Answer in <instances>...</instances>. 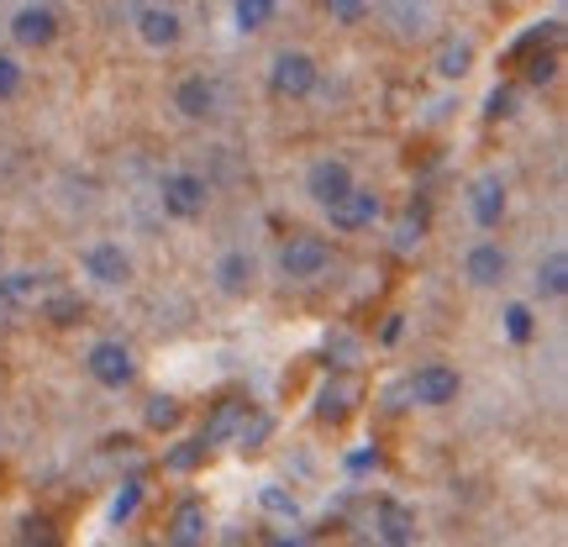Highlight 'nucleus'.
<instances>
[{
  "instance_id": "obj_11",
  "label": "nucleus",
  "mask_w": 568,
  "mask_h": 547,
  "mask_svg": "<svg viewBox=\"0 0 568 547\" xmlns=\"http://www.w3.org/2000/svg\"><path fill=\"white\" fill-rule=\"evenodd\" d=\"M464 274L474 290H495V284H506V274H510V253L500 243H474L464 253Z\"/></svg>"
},
{
  "instance_id": "obj_9",
  "label": "nucleus",
  "mask_w": 568,
  "mask_h": 547,
  "mask_svg": "<svg viewBox=\"0 0 568 547\" xmlns=\"http://www.w3.org/2000/svg\"><path fill=\"white\" fill-rule=\"evenodd\" d=\"M84 274H90V280L95 284H111V290H116V284H132V253H126L122 243H95V247H84Z\"/></svg>"
},
{
  "instance_id": "obj_29",
  "label": "nucleus",
  "mask_w": 568,
  "mask_h": 547,
  "mask_svg": "<svg viewBox=\"0 0 568 547\" xmlns=\"http://www.w3.org/2000/svg\"><path fill=\"white\" fill-rule=\"evenodd\" d=\"M21 84H27V74H21L17 53H0V105H6V101H17V95H21Z\"/></svg>"
},
{
  "instance_id": "obj_34",
  "label": "nucleus",
  "mask_w": 568,
  "mask_h": 547,
  "mask_svg": "<svg viewBox=\"0 0 568 547\" xmlns=\"http://www.w3.org/2000/svg\"><path fill=\"white\" fill-rule=\"evenodd\" d=\"M21 543H48V516H27L21 521Z\"/></svg>"
},
{
  "instance_id": "obj_21",
  "label": "nucleus",
  "mask_w": 568,
  "mask_h": 547,
  "mask_svg": "<svg viewBox=\"0 0 568 547\" xmlns=\"http://www.w3.org/2000/svg\"><path fill=\"white\" fill-rule=\"evenodd\" d=\"M468 69H474V42L447 38L443 48H437V74H443V80H464Z\"/></svg>"
},
{
  "instance_id": "obj_3",
  "label": "nucleus",
  "mask_w": 568,
  "mask_h": 547,
  "mask_svg": "<svg viewBox=\"0 0 568 547\" xmlns=\"http://www.w3.org/2000/svg\"><path fill=\"white\" fill-rule=\"evenodd\" d=\"M326 269H332V243L316 237V232H301V237H290V243L280 247V274L284 280L311 284V280H322Z\"/></svg>"
},
{
  "instance_id": "obj_30",
  "label": "nucleus",
  "mask_w": 568,
  "mask_h": 547,
  "mask_svg": "<svg viewBox=\"0 0 568 547\" xmlns=\"http://www.w3.org/2000/svg\"><path fill=\"white\" fill-rule=\"evenodd\" d=\"M0 295H6V301H32V295H38V274H32V269L6 274V280H0Z\"/></svg>"
},
{
  "instance_id": "obj_4",
  "label": "nucleus",
  "mask_w": 568,
  "mask_h": 547,
  "mask_svg": "<svg viewBox=\"0 0 568 547\" xmlns=\"http://www.w3.org/2000/svg\"><path fill=\"white\" fill-rule=\"evenodd\" d=\"M406 389H410V401H416V406L443 411V406H453V401L464 395V374H458V368H447V364H422V368H410Z\"/></svg>"
},
{
  "instance_id": "obj_23",
  "label": "nucleus",
  "mask_w": 568,
  "mask_h": 547,
  "mask_svg": "<svg viewBox=\"0 0 568 547\" xmlns=\"http://www.w3.org/2000/svg\"><path fill=\"white\" fill-rule=\"evenodd\" d=\"M180 422H184V406L174 395H153V401L142 406V426H148V432H174Z\"/></svg>"
},
{
  "instance_id": "obj_33",
  "label": "nucleus",
  "mask_w": 568,
  "mask_h": 547,
  "mask_svg": "<svg viewBox=\"0 0 568 547\" xmlns=\"http://www.w3.org/2000/svg\"><path fill=\"white\" fill-rule=\"evenodd\" d=\"M258 506L274 510V516H295V495H284V489L264 485V489H258Z\"/></svg>"
},
{
  "instance_id": "obj_25",
  "label": "nucleus",
  "mask_w": 568,
  "mask_h": 547,
  "mask_svg": "<svg viewBox=\"0 0 568 547\" xmlns=\"http://www.w3.org/2000/svg\"><path fill=\"white\" fill-rule=\"evenodd\" d=\"M274 11H280L274 0H232V17H237L243 32H264L268 21H274Z\"/></svg>"
},
{
  "instance_id": "obj_10",
  "label": "nucleus",
  "mask_w": 568,
  "mask_h": 547,
  "mask_svg": "<svg viewBox=\"0 0 568 547\" xmlns=\"http://www.w3.org/2000/svg\"><path fill=\"white\" fill-rule=\"evenodd\" d=\"M138 38L153 48V53H169V48H180L184 38V21L174 6H142L138 11Z\"/></svg>"
},
{
  "instance_id": "obj_6",
  "label": "nucleus",
  "mask_w": 568,
  "mask_h": 547,
  "mask_svg": "<svg viewBox=\"0 0 568 547\" xmlns=\"http://www.w3.org/2000/svg\"><path fill=\"white\" fill-rule=\"evenodd\" d=\"M159 195H163V211H169L174 222H195V216L205 211V201H211L205 180H201V174H190V169H180V174H163Z\"/></svg>"
},
{
  "instance_id": "obj_22",
  "label": "nucleus",
  "mask_w": 568,
  "mask_h": 547,
  "mask_svg": "<svg viewBox=\"0 0 568 547\" xmlns=\"http://www.w3.org/2000/svg\"><path fill=\"white\" fill-rule=\"evenodd\" d=\"M500 326H506V337L516 347H527L531 337H537V311H531L527 301H510L506 311H500Z\"/></svg>"
},
{
  "instance_id": "obj_2",
  "label": "nucleus",
  "mask_w": 568,
  "mask_h": 547,
  "mask_svg": "<svg viewBox=\"0 0 568 547\" xmlns=\"http://www.w3.org/2000/svg\"><path fill=\"white\" fill-rule=\"evenodd\" d=\"M84 368H90V379L101 389H126L138 379V358H132V347L122 337H101V343H90L84 353Z\"/></svg>"
},
{
  "instance_id": "obj_32",
  "label": "nucleus",
  "mask_w": 568,
  "mask_h": 547,
  "mask_svg": "<svg viewBox=\"0 0 568 547\" xmlns=\"http://www.w3.org/2000/svg\"><path fill=\"white\" fill-rule=\"evenodd\" d=\"M527 80L531 84H552V80H558V53H531Z\"/></svg>"
},
{
  "instance_id": "obj_15",
  "label": "nucleus",
  "mask_w": 568,
  "mask_h": 547,
  "mask_svg": "<svg viewBox=\"0 0 568 547\" xmlns=\"http://www.w3.org/2000/svg\"><path fill=\"white\" fill-rule=\"evenodd\" d=\"M205 531H211L205 500H180L174 516H169V527H163V537H169L174 547H195V543H205Z\"/></svg>"
},
{
  "instance_id": "obj_35",
  "label": "nucleus",
  "mask_w": 568,
  "mask_h": 547,
  "mask_svg": "<svg viewBox=\"0 0 568 547\" xmlns=\"http://www.w3.org/2000/svg\"><path fill=\"white\" fill-rule=\"evenodd\" d=\"M347 468H353V474H364V468H379V447H358V453L347 458Z\"/></svg>"
},
{
  "instance_id": "obj_17",
  "label": "nucleus",
  "mask_w": 568,
  "mask_h": 547,
  "mask_svg": "<svg viewBox=\"0 0 568 547\" xmlns=\"http://www.w3.org/2000/svg\"><path fill=\"white\" fill-rule=\"evenodd\" d=\"M205 458H211V443L195 432V437H184V443H174L163 453V468H169V474H201Z\"/></svg>"
},
{
  "instance_id": "obj_18",
  "label": "nucleus",
  "mask_w": 568,
  "mask_h": 547,
  "mask_svg": "<svg viewBox=\"0 0 568 547\" xmlns=\"http://www.w3.org/2000/svg\"><path fill=\"white\" fill-rule=\"evenodd\" d=\"M537 295H542V301H564L568 295V253L564 247H552L548 259L537 264Z\"/></svg>"
},
{
  "instance_id": "obj_8",
  "label": "nucleus",
  "mask_w": 568,
  "mask_h": 547,
  "mask_svg": "<svg viewBox=\"0 0 568 547\" xmlns=\"http://www.w3.org/2000/svg\"><path fill=\"white\" fill-rule=\"evenodd\" d=\"M353 169H347L343 159H316L311 169H305V195L316 205H332V201H343L347 190H353Z\"/></svg>"
},
{
  "instance_id": "obj_36",
  "label": "nucleus",
  "mask_w": 568,
  "mask_h": 547,
  "mask_svg": "<svg viewBox=\"0 0 568 547\" xmlns=\"http://www.w3.org/2000/svg\"><path fill=\"white\" fill-rule=\"evenodd\" d=\"M400 332H406V322H400V316H389V322H385V332H379V337H385V343H400Z\"/></svg>"
},
{
  "instance_id": "obj_1",
  "label": "nucleus",
  "mask_w": 568,
  "mask_h": 547,
  "mask_svg": "<svg viewBox=\"0 0 568 547\" xmlns=\"http://www.w3.org/2000/svg\"><path fill=\"white\" fill-rule=\"evenodd\" d=\"M316 84H322V69H316L311 53H301V48L274 53V63H268V90H274L280 101H305V95H316Z\"/></svg>"
},
{
  "instance_id": "obj_31",
  "label": "nucleus",
  "mask_w": 568,
  "mask_h": 547,
  "mask_svg": "<svg viewBox=\"0 0 568 547\" xmlns=\"http://www.w3.org/2000/svg\"><path fill=\"white\" fill-rule=\"evenodd\" d=\"M326 17L343 21V27H358L368 17V0H326Z\"/></svg>"
},
{
  "instance_id": "obj_26",
  "label": "nucleus",
  "mask_w": 568,
  "mask_h": 547,
  "mask_svg": "<svg viewBox=\"0 0 568 547\" xmlns=\"http://www.w3.org/2000/svg\"><path fill=\"white\" fill-rule=\"evenodd\" d=\"M138 510H142V479H126V485L116 489V500H111V521H116V527H132Z\"/></svg>"
},
{
  "instance_id": "obj_20",
  "label": "nucleus",
  "mask_w": 568,
  "mask_h": 547,
  "mask_svg": "<svg viewBox=\"0 0 568 547\" xmlns=\"http://www.w3.org/2000/svg\"><path fill=\"white\" fill-rule=\"evenodd\" d=\"M243 411H247V401H237V395H226L222 406L211 411V422L201 426V437H205V443H211V447H216V443H226V437L237 432V422H243Z\"/></svg>"
},
{
  "instance_id": "obj_13",
  "label": "nucleus",
  "mask_w": 568,
  "mask_h": 547,
  "mask_svg": "<svg viewBox=\"0 0 568 547\" xmlns=\"http://www.w3.org/2000/svg\"><path fill=\"white\" fill-rule=\"evenodd\" d=\"M374 531H379V543H389V547H410L416 543V510L400 506V500H379V506H374Z\"/></svg>"
},
{
  "instance_id": "obj_24",
  "label": "nucleus",
  "mask_w": 568,
  "mask_h": 547,
  "mask_svg": "<svg viewBox=\"0 0 568 547\" xmlns=\"http://www.w3.org/2000/svg\"><path fill=\"white\" fill-rule=\"evenodd\" d=\"M42 316L53 326H74V322H84V301L80 295H69V290H53L48 301H42Z\"/></svg>"
},
{
  "instance_id": "obj_12",
  "label": "nucleus",
  "mask_w": 568,
  "mask_h": 547,
  "mask_svg": "<svg viewBox=\"0 0 568 547\" xmlns=\"http://www.w3.org/2000/svg\"><path fill=\"white\" fill-rule=\"evenodd\" d=\"M468 205H474V222L485 226V232H495V226L506 222V180H500V174L474 180V190H468Z\"/></svg>"
},
{
  "instance_id": "obj_16",
  "label": "nucleus",
  "mask_w": 568,
  "mask_h": 547,
  "mask_svg": "<svg viewBox=\"0 0 568 547\" xmlns=\"http://www.w3.org/2000/svg\"><path fill=\"white\" fill-rule=\"evenodd\" d=\"M253 274H258V269H253V259H247V253H237V247L216 259V290H222V295H247V290H253Z\"/></svg>"
},
{
  "instance_id": "obj_14",
  "label": "nucleus",
  "mask_w": 568,
  "mask_h": 547,
  "mask_svg": "<svg viewBox=\"0 0 568 547\" xmlns=\"http://www.w3.org/2000/svg\"><path fill=\"white\" fill-rule=\"evenodd\" d=\"M174 105H180L184 122H211L216 117V84L205 74H190V80L174 84Z\"/></svg>"
},
{
  "instance_id": "obj_5",
  "label": "nucleus",
  "mask_w": 568,
  "mask_h": 547,
  "mask_svg": "<svg viewBox=\"0 0 568 547\" xmlns=\"http://www.w3.org/2000/svg\"><path fill=\"white\" fill-rule=\"evenodd\" d=\"M326 222H332V232H368V226L385 216V201H379V190H364V184H353L343 201L322 205Z\"/></svg>"
},
{
  "instance_id": "obj_28",
  "label": "nucleus",
  "mask_w": 568,
  "mask_h": 547,
  "mask_svg": "<svg viewBox=\"0 0 568 547\" xmlns=\"http://www.w3.org/2000/svg\"><path fill=\"white\" fill-rule=\"evenodd\" d=\"M521 95H516V84H495V90H489V101H485V117L489 122H510V117H516V111H521Z\"/></svg>"
},
{
  "instance_id": "obj_27",
  "label": "nucleus",
  "mask_w": 568,
  "mask_h": 547,
  "mask_svg": "<svg viewBox=\"0 0 568 547\" xmlns=\"http://www.w3.org/2000/svg\"><path fill=\"white\" fill-rule=\"evenodd\" d=\"M347 411H353V389L326 385L322 395H316V416H322V422H347Z\"/></svg>"
},
{
  "instance_id": "obj_7",
  "label": "nucleus",
  "mask_w": 568,
  "mask_h": 547,
  "mask_svg": "<svg viewBox=\"0 0 568 547\" xmlns=\"http://www.w3.org/2000/svg\"><path fill=\"white\" fill-rule=\"evenodd\" d=\"M11 42H17V48H27V53L53 48V42H59V11H53V6H42V0L21 6L17 17H11Z\"/></svg>"
},
{
  "instance_id": "obj_19",
  "label": "nucleus",
  "mask_w": 568,
  "mask_h": 547,
  "mask_svg": "<svg viewBox=\"0 0 568 547\" xmlns=\"http://www.w3.org/2000/svg\"><path fill=\"white\" fill-rule=\"evenodd\" d=\"M274 437V416L268 411H243V422H237V432H232V443L243 447V453H264V443Z\"/></svg>"
}]
</instances>
